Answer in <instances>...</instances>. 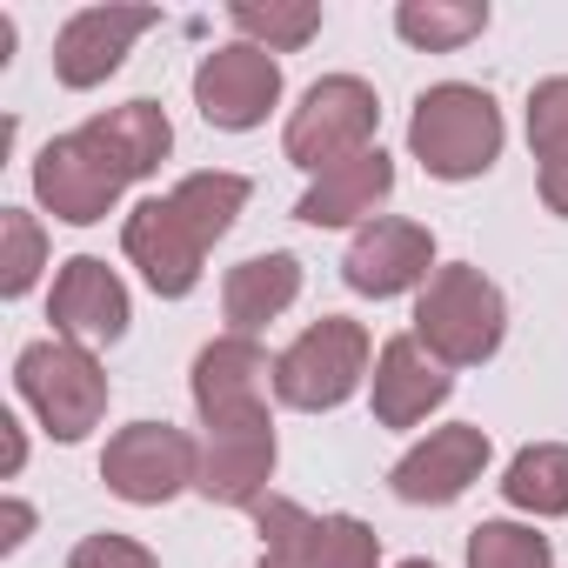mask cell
Instances as JSON below:
<instances>
[{
  "instance_id": "484cf974",
  "label": "cell",
  "mask_w": 568,
  "mask_h": 568,
  "mask_svg": "<svg viewBox=\"0 0 568 568\" xmlns=\"http://www.w3.org/2000/svg\"><path fill=\"white\" fill-rule=\"evenodd\" d=\"M254 528H261V561L274 568H308V548H315V515L288 495H261L254 501Z\"/></svg>"
},
{
  "instance_id": "6da1fadb",
  "label": "cell",
  "mask_w": 568,
  "mask_h": 568,
  "mask_svg": "<svg viewBox=\"0 0 568 568\" xmlns=\"http://www.w3.org/2000/svg\"><path fill=\"white\" fill-rule=\"evenodd\" d=\"M501 108L488 88L475 81H442V88H422L415 94V114H408V154L435 174V181H475L501 161Z\"/></svg>"
},
{
  "instance_id": "7a4b0ae2",
  "label": "cell",
  "mask_w": 568,
  "mask_h": 568,
  "mask_svg": "<svg viewBox=\"0 0 568 568\" xmlns=\"http://www.w3.org/2000/svg\"><path fill=\"white\" fill-rule=\"evenodd\" d=\"M408 335L442 368H481L501 348V335H508V302H501V288L481 267L448 261V267L428 274V288L415 295V328Z\"/></svg>"
},
{
  "instance_id": "d6a6232c",
  "label": "cell",
  "mask_w": 568,
  "mask_h": 568,
  "mask_svg": "<svg viewBox=\"0 0 568 568\" xmlns=\"http://www.w3.org/2000/svg\"><path fill=\"white\" fill-rule=\"evenodd\" d=\"M254 568H274V561H254Z\"/></svg>"
},
{
  "instance_id": "4dcf8cb0",
  "label": "cell",
  "mask_w": 568,
  "mask_h": 568,
  "mask_svg": "<svg viewBox=\"0 0 568 568\" xmlns=\"http://www.w3.org/2000/svg\"><path fill=\"white\" fill-rule=\"evenodd\" d=\"M0 428H8V481L21 475V462H28V435H21V422L14 415H0Z\"/></svg>"
},
{
  "instance_id": "30bf717a",
  "label": "cell",
  "mask_w": 568,
  "mask_h": 568,
  "mask_svg": "<svg viewBox=\"0 0 568 568\" xmlns=\"http://www.w3.org/2000/svg\"><path fill=\"white\" fill-rule=\"evenodd\" d=\"M121 254L141 267V281H148L161 302H181V295L201 288L207 241L187 227V214H181L168 194H148V201L128 207V221H121Z\"/></svg>"
},
{
  "instance_id": "2e32d148",
  "label": "cell",
  "mask_w": 568,
  "mask_h": 568,
  "mask_svg": "<svg viewBox=\"0 0 568 568\" xmlns=\"http://www.w3.org/2000/svg\"><path fill=\"white\" fill-rule=\"evenodd\" d=\"M267 481H274V415L267 422L207 428L194 495H207L214 508H254L267 495Z\"/></svg>"
},
{
  "instance_id": "44dd1931",
  "label": "cell",
  "mask_w": 568,
  "mask_h": 568,
  "mask_svg": "<svg viewBox=\"0 0 568 568\" xmlns=\"http://www.w3.org/2000/svg\"><path fill=\"white\" fill-rule=\"evenodd\" d=\"M501 495H508V508H521V515H535V521L568 515V442H528V448L508 462Z\"/></svg>"
},
{
  "instance_id": "52a82bcc",
  "label": "cell",
  "mask_w": 568,
  "mask_h": 568,
  "mask_svg": "<svg viewBox=\"0 0 568 568\" xmlns=\"http://www.w3.org/2000/svg\"><path fill=\"white\" fill-rule=\"evenodd\" d=\"M194 108L221 134H247L281 108V61L254 41H227L194 68Z\"/></svg>"
},
{
  "instance_id": "f546056e",
  "label": "cell",
  "mask_w": 568,
  "mask_h": 568,
  "mask_svg": "<svg viewBox=\"0 0 568 568\" xmlns=\"http://www.w3.org/2000/svg\"><path fill=\"white\" fill-rule=\"evenodd\" d=\"M28 528H34V508H28V501H8V535H0V548L14 555V548L28 541Z\"/></svg>"
},
{
  "instance_id": "ba28073f",
  "label": "cell",
  "mask_w": 568,
  "mask_h": 568,
  "mask_svg": "<svg viewBox=\"0 0 568 568\" xmlns=\"http://www.w3.org/2000/svg\"><path fill=\"white\" fill-rule=\"evenodd\" d=\"M428 274H435V234L422 221H402V214H375L368 227H355V241L342 254V281L368 302L422 295Z\"/></svg>"
},
{
  "instance_id": "4316f807",
  "label": "cell",
  "mask_w": 568,
  "mask_h": 568,
  "mask_svg": "<svg viewBox=\"0 0 568 568\" xmlns=\"http://www.w3.org/2000/svg\"><path fill=\"white\" fill-rule=\"evenodd\" d=\"M468 568H555V548L528 521H481L468 528Z\"/></svg>"
},
{
  "instance_id": "cb8c5ba5",
  "label": "cell",
  "mask_w": 568,
  "mask_h": 568,
  "mask_svg": "<svg viewBox=\"0 0 568 568\" xmlns=\"http://www.w3.org/2000/svg\"><path fill=\"white\" fill-rule=\"evenodd\" d=\"M227 21H234L241 41H254L267 54H295V48H308L322 34V8H315V0H234Z\"/></svg>"
},
{
  "instance_id": "603a6c76",
  "label": "cell",
  "mask_w": 568,
  "mask_h": 568,
  "mask_svg": "<svg viewBox=\"0 0 568 568\" xmlns=\"http://www.w3.org/2000/svg\"><path fill=\"white\" fill-rule=\"evenodd\" d=\"M247 174H227V168H201V174H181L174 187H168V201L187 214V227L214 247L234 221H241V207H247Z\"/></svg>"
},
{
  "instance_id": "ffe728a7",
  "label": "cell",
  "mask_w": 568,
  "mask_h": 568,
  "mask_svg": "<svg viewBox=\"0 0 568 568\" xmlns=\"http://www.w3.org/2000/svg\"><path fill=\"white\" fill-rule=\"evenodd\" d=\"M528 148H535V187L548 214L568 221V74H548L528 88Z\"/></svg>"
},
{
  "instance_id": "f1b7e54d",
  "label": "cell",
  "mask_w": 568,
  "mask_h": 568,
  "mask_svg": "<svg viewBox=\"0 0 568 568\" xmlns=\"http://www.w3.org/2000/svg\"><path fill=\"white\" fill-rule=\"evenodd\" d=\"M68 568H161L154 561V548H141L134 535H81L74 541V555H68Z\"/></svg>"
},
{
  "instance_id": "d4e9b609",
  "label": "cell",
  "mask_w": 568,
  "mask_h": 568,
  "mask_svg": "<svg viewBox=\"0 0 568 568\" xmlns=\"http://www.w3.org/2000/svg\"><path fill=\"white\" fill-rule=\"evenodd\" d=\"M48 267V234L28 207H0V295L21 302Z\"/></svg>"
},
{
  "instance_id": "7c38bea8",
  "label": "cell",
  "mask_w": 568,
  "mask_h": 568,
  "mask_svg": "<svg viewBox=\"0 0 568 568\" xmlns=\"http://www.w3.org/2000/svg\"><path fill=\"white\" fill-rule=\"evenodd\" d=\"M488 428H475V422H448V428H435L428 442H415L395 468H388V488L408 501V508H448V501H462L475 481H481V468H488Z\"/></svg>"
},
{
  "instance_id": "4fadbf2b",
  "label": "cell",
  "mask_w": 568,
  "mask_h": 568,
  "mask_svg": "<svg viewBox=\"0 0 568 568\" xmlns=\"http://www.w3.org/2000/svg\"><path fill=\"white\" fill-rule=\"evenodd\" d=\"M48 322H54V335L81 342V348H108V342L128 335L134 308H128V288H121V274H114L108 261L74 254V261H61V274H54Z\"/></svg>"
},
{
  "instance_id": "1f68e13d",
  "label": "cell",
  "mask_w": 568,
  "mask_h": 568,
  "mask_svg": "<svg viewBox=\"0 0 568 568\" xmlns=\"http://www.w3.org/2000/svg\"><path fill=\"white\" fill-rule=\"evenodd\" d=\"M402 568H435V561H422V555H415V561H402Z\"/></svg>"
},
{
  "instance_id": "5b68a950",
  "label": "cell",
  "mask_w": 568,
  "mask_h": 568,
  "mask_svg": "<svg viewBox=\"0 0 568 568\" xmlns=\"http://www.w3.org/2000/svg\"><path fill=\"white\" fill-rule=\"evenodd\" d=\"M375 128H382L375 88H368L362 74H322V81L302 94V108L288 114V128H281V148H288L295 168L328 174V168H342V161L382 148Z\"/></svg>"
},
{
  "instance_id": "d6986e66",
  "label": "cell",
  "mask_w": 568,
  "mask_h": 568,
  "mask_svg": "<svg viewBox=\"0 0 568 568\" xmlns=\"http://www.w3.org/2000/svg\"><path fill=\"white\" fill-rule=\"evenodd\" d=\"M81 134L101 148V161L121 174V181H148L168 154H174V128L154 101H121L94 121H81Z\"/></svg>"
},
{
  "instance_id": "3957f363",
  "label": "cell",
  "mask_w": 568,
  "mask_h": 568,
  "mask_svg": "<svg viewBox=\"0 0 568 568\" xmlns=\"http://www.w3.org/2000/svg\"><path fill=\"white\" fill-rule=\"evenodd\" d=\"M14 388L21 402L41 415V428L54 442H88L108 415V375H101V355L68 342V335H48V342H28L14 355Z\"/></svg>"
},
{
  "instance_id": "5bb4252c",
  "label": "cell",
  "mask_w": 568,
  "mask_h": 568,
  "mask_svg": "<svg viewBox=\"0 0 568 568\" xmlns=\"http://www.w3.org/2000/svg\"><path fill=\"white\" fill-rule=\"evenodd\" d=\"M154 21H161L154 8H81V14L54 34V81L74 88V94L101 88Z\"/></svg>"
},
{
  "instance_id": "8992f818",
  "label": "cell",
  "mask_w": 568,
  "mask_h": 568,
  "mask_svg": "<svg viewBox=\"0 0 568 568\" xmlns=\"http://www.w3.org/2000/svg\"><path fill=\"white\" fill-rule=\"evenodd\" d=\"M101 481L134 508H161L201 481V442L174 422H128L101 448Z\"/></svg>"
},
{
  "instance_id": "277c9868",
  "label": "cell",
  "mask_w": 568,
  "mask_h": 568,
  "mask_svg": "<svg viewBox=\"0 0 568 568\" xmlns=\"http://www.w3.org/2000/svg\"><path fill=\"white\" fill-rule=\"evenodd\" d=\"M368 362H375L368 328L348 315H322L274 355V402L302 415H328L368 382Z\"/></svg>"
},
{
  "instance_id": "9a60e30c",
  "label": "cell",
  "mask_w": 568,
  "mask_h": 568,
  "mask_svg": "<svg viewBox=\"0 0 568 568\" xmlns=\"http://www.w3.org/2000/svg\"><path fill=\"white\" fill-rule=\"evenodd\" d=\"M448 395H455V375H448L415 335H388V342H382L375 375H368V402H375V422H382V428H415V422H428Z\"/></svg>"
},
{
  "instance_id": "8fae6325",
  "label": "cell",
  "mask_w": 568,
  "mask_h": 568,
  "mask_svg": "<svg viewBox=\"0 0 568 568\" xmlns=\"http://www.w3.org/2000/svg\"><path fill=\"white\" fill-rule=\"evenodd\" d=\"M121 174L101 161V148L74 128V134H54L41 154H34V194H41V207L54 214V221H68V227H94V221H108L114 214V201H121Z\"/></svg>"
},
{
  "instance_id": "7402d4cb",
  "label": "cell",
  "mask_w": 568,
  "mask_h": 568,
  "mask_svg": "<svg viewBox=\"0 0 568 568\" xmlns=\"http://www.w3.org/2000/svg\"><path fill=\"white\" fill-rule=\"evenodd\" d=\"M481 28H488L481 0H402V8H395V34L408 48H422V54H455Z\"/></svg>"
},
{
  "instance_id": "ac0fdd59",
  "label": "cell",
  "mask_w": 568,
  "mask_h": 568,
  "mask_svg": "<svg viewBox=\"0 0 568 568\" xmlns=\"http://www.w3.org/2000/svg\"><path fill=\"white\" fill-rule=\"evenodd\" d=\"M302 295V261L295 254H247L241 267H227L221 281V315H227V335H254L267 328L274 315H288Z\"/></svg>"
},
{
  "instance_id": "e0dca14e",
  "label": "cell",
  "mask_w": 568,
  "mask_h": 568,
  "mask_svg": "<svg viewBox=\"0 0 568 568\" xmlns=\"http://www.w3.org/2000/svg\"><path fill=\"white\" fill-rule=\"evenodd\" d=\"M388 194H395V161H388L382 148H368V154H355V161L315 174V187L295 201V214H302L308 227H368Z\"/></svg>"
},
{
  "instance_id": "83f0119b",
  "label": "cell",
  "mask_w": 568,
  "mask_h": 568,
  "mask_svg": "<svg viewBox=\"0 0 568 568\" xmlns=\"http://www.w3.org/2000/svg\"><path fill=\"white\" fill-rule=\"evenodd\" d=\"M308 568H382V535L362 515H322Z\"/></svg>"
},
{
  "instance_id": "9c48e42d",
  "label": "cell",
  "mask_w": 568,
  "mask_h": 568,
  "mask_svg": "<svg viewBox=\"0 0 568 568\" xmlns=\"http://www.w3.org/2000/svg\"><path fill=\"white\" fill-rule=\"evenodd\" d=\"M194 408L201 428H234V422H267V395H274V362L254 335H214L194 355Z\"/></svg>"
}]
</instances>
